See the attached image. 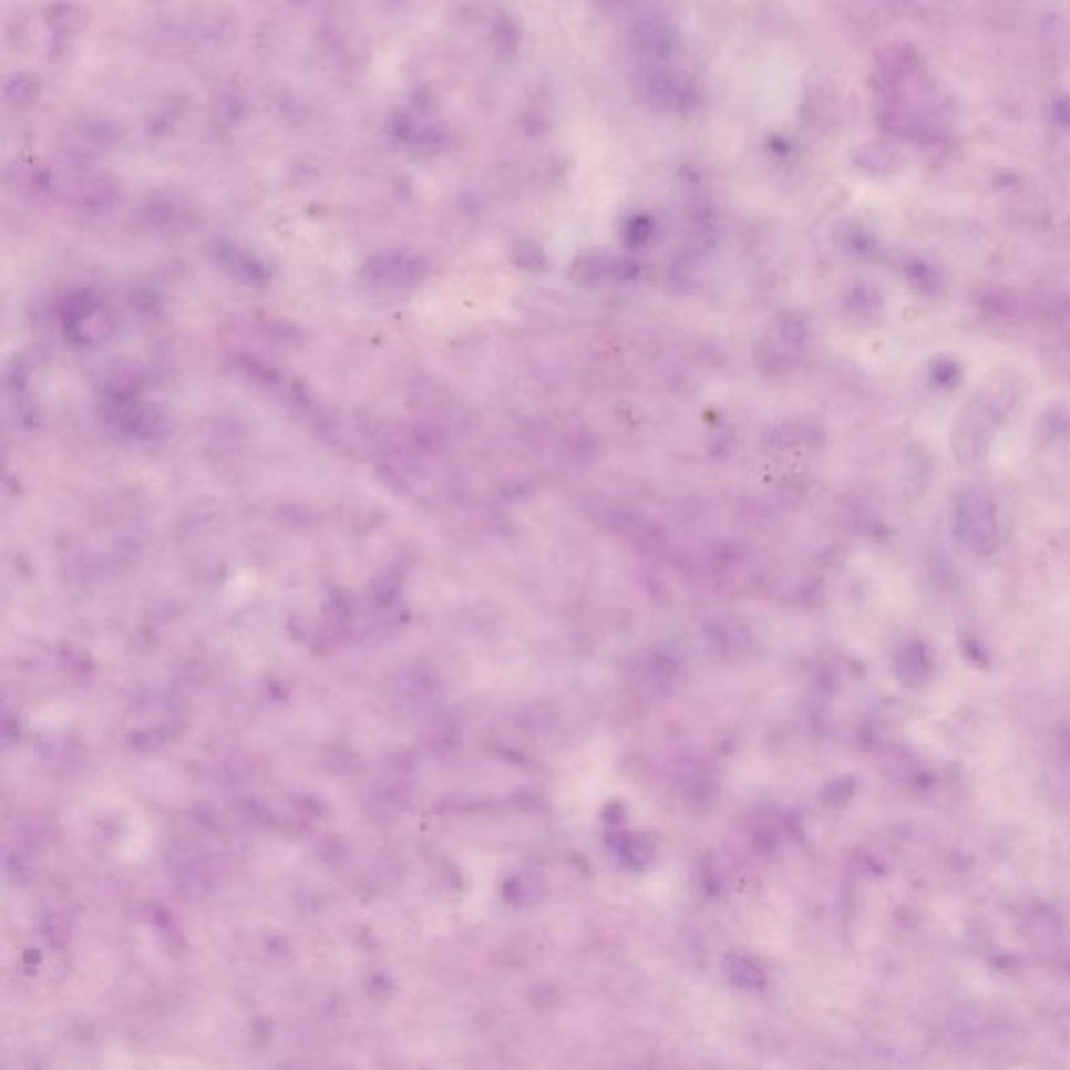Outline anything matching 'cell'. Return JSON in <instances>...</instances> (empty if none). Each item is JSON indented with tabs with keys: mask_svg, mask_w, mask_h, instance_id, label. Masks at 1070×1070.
Instances as JSON below:
<instances>
[{
	"mask_svg": "<svg viewBox=\"0 0 1070 1070\" xmlns=\"http://www.w3.org/2000/svg\"><path fill=\"white\" fill-rule=\"evenodd\" d=\"M645 96L657 110L680 111L692 103V86L682 74L661 70L645 78Z\"/></svg>",
	"mask_w": 1070,
	"mask_h": 1070,
	"instance_id": "1",
	"label": "cell"
},
{
	"mask_svg": "<svg viewBox=\"0 0 1070 1070\" xmlns=\"http://www.w3.org/2000/svg\"><path fill=\"white\" fill-rule=\"evenodd\" d=\"M638 49L650 56H665L673 49V30L671 25L661 18L642 19V23L634 32Z\"/></svg>",
	"mask_w": 1070,
	"mask_h": 1070,
	"instance_id": "2",
	"label": "cell"
}]
</instances>
